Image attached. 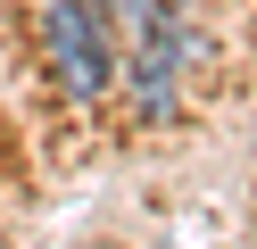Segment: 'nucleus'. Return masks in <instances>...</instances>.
Segmentation results:
<instances>
[{
  "label": "nucleus",
  "mask_w": 257,
  "mask_h": 249,
  "mask_svg": "<svg viewBox=\"0 0 257 249\" xmlns=\"http://www.w3.org/2000/svg\"><path fill=\"white\" fill-rule=\"evenodd\" d=\"M42 42H50V58H58V75H67L75 100L108 92V42H100V25H91L83 0H50L42 9Z\"/></svg>",
  "instance_id": "nucleus-1"
},
{
  "label": "nucleus",
  "mask_w": 257,
  "mask_h": 249,
  "mask_svg": "<svg viewBox=\"0 0 257 249\" xmlns=\"http://www.w3.org/2000/svg\"><path fill=\"white\" fill-rule=\"evenodd\" d=\"M124 9H141V25H158V17H166V0H124Z\"/></svg>",
  "instance_id": "nucleus-2"
}]
</instances>
